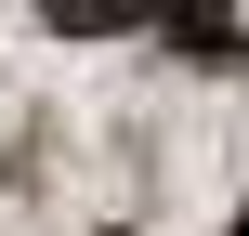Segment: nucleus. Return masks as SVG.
Returning <instances> with one entry per match:
<instances>
[{
	"label": "nucleus",
	"instance_id": "nucleus-1",
	"mask_svg": "<svg viewBox=\"0 0 249 236\" xmlns=\"http://www.w3.org/2000/svg\"><path fill=\"white\" fill-rule=\"evenodd\" d=\"M53 39H118V26H158V0H39Z\"/></svg>",
	"mask_w": 249,
	"mask_h": 236
},
{
	"label": "nucleus",
	"instance_id": "nucleus-2",
	"mask_svg": "<svg viewBox=\"0 0 249 236\" xmlns=\"http://www.w3.org/2000/svg\"><path fill=\"white\" fill-rule=\"evenodd\" d=\"M158 13H171V0H158ZM171 26H184V53H197V66H249V39L223 26V13H210V0H184Z\"/></svg>",
	"mask_w": 249,
	"mask_h": 236
}]
</instances>
